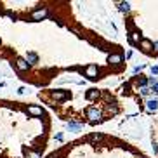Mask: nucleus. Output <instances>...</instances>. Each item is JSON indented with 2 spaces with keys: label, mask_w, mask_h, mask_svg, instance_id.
I'll list each match as a JSON object with an SVG mask.
<instances>
[{
  "label": "nucleus",
  "mask_w": 158,
  "mask_h": 158,
  "mask_svg": "<svg viewBox=\"0 0 158 158\" xmlns=\"http://www.w3.org/2000/svg\"><path fill=\"white\" fill-rule=\"evenodd\" d=\"M75 42L101 44L77 21L68 2H0V61L28 85L49 89L63 75L85 70L68 51Z\"/></svg>",
  "instance_id": "nucleus-1"
},
{
  "label": "nucleus",
  "mask_w": 158,
  "mask_h": 158,
  "mask_svg": "<svg viewBox=\"0 0 158 158\" xmlns=\"http://www.w3.org/2000/svg\"><path fill=\"white\" fill-rule=\"evenodd\" d=\"M51 127V115L44 106L0 99V158H42Z\"/></svg>",
  "instance_id": "nucleus-2"
},
{
  "label": "nucleus",
  "mask_w": 158,
  "mask_h": 158,
  "mask_svg": "<svg viewBox=\"0 0 158 158\" xmlns=\"http://www.w3.org/2000/svg\"><path fill=\"white\" fill-rule=\"evenodd\" d=\"M106 63H108V66L116 68V71H118V68H120L122 63H123V56H122L120 52H110L108 57H106Z\"/></svg>",
  "instance_id": "nucleus-3"
},
{
  "label": "nucleus",
  "mask_w": 158,
  "mask_h": 158,
  "mask_svg": "<svg viewBox=\"0 0 158 158\" xmlns=\"http://www.w3.org/2000/svg\"><path fill=\"white\" fill-rule=\"evenodd\" d=\"M141 40H143L141 33L137 31V30H130V31H129V42L132 44V45H137V47H139Z\"/></svg>",
  "instance_id": "nucleus-4"
},
{
  "label": "nucleus",
  "mask_w": 158,
  "mask_h": 158,
  "mask_svg": "<svg viewBox=\"0 0 158 158\" xmlns=\"http://www.w3.org/2000/svg\"><path fill=\"white\" fill-rule=\"evenodd\" d=\"M139 49L143 52H146V54H149V52L153 51V42H151V40H148V38H143V40H141V44H139Z\"/></svg>",
  "instance_id": "nucleus-5"
},
{
  "label": "nucleus",
  "mask_w": 158,
  "mask_h": 158,
  "mask_svg": "<svg viewBox=\"0 0 158 158\" xmlns=\"http://www.w3.org/2000/svg\"><path fill=\"white\" fill-rule=\"evenodd\" d=\"M146 104H148V110H149V111H155V110L158 108V101H156V99H149Z\"/></svg>",
  "instance_id": "nucleus-6"
},
{
  "label": "nucleus",
  "mask_w": 158,
  "mask_h": 158,
  "mask_svg": "<svg viewBox=\"0 0 158 158\" xmlns=\"http://www.w3.org/2000/svg\"><path fill=\"white\" fill-rule=\"evenodd\" d=\"M118 5H120L122 12H129V10H130V4H127V2H125V4H118Z\"/></svg>",
  "instance_id": "nucleus-7"
},
{
  "label": "nucleus",
  "mask_w": 158,
  "mask_h": 158,
  "mask_svg": "<svg viewBox=\"0 0 158 158\" xmlns=\"http://www.w3.org/2000/svg\"><path fill=\"white\" fill-rule=\"evenodd\" d=\"M151 94V87H141V96H149Z\"/></svg>",
  "instance_id": "nucleus-8"
},
{
  "label": "nucleus",
  "mask_w": 158,
  "mask_h": 158,
  "mask_svg": "<svg viewBox=\"0 0 158 158\" xmlns=\"http://www.w3.org/2000/svg\"><path fill=\"white\" fill-rule=\"evenodd\" d=\"M155 84H158V82H156V77H149V78H148V85H151V87H153Z\"/></svg>",
  "instance_id": "nucleus-9"
},
{
  "label": "nucleus",
  "mask_w": 158,
  "mask_h": 158,
  "mask_svg": "<svg viewBox=\"0 0 158 158\" xmlns=\"http://www.w3.org/2000/svg\"><path fill=\"white\" fill-rule=\"evenodd\" d=\"M143 68H144V64H141V66H135V68H134V73L137 75V73H139L141 70H143Z\"/></svg>",
  "instance_id": "nucleus-10"
},
{
  "label": "nucleus",
  "mask_w": 158,
  "mask_h": 158,
  "mask_svg": "<svg viewBox=\"0 0 158 158\" xmlns=\"http://www.w3.org/2000/svg\"><path fill=\"white\" fill-rule=\"evenodd\" d=\"M151 73H153V75H158V66H151Z\"/></svg>",
  "instance_id": "nucleus-11"
},
{
  "label": "nucleus",
  "mask_w": 158,
  "mask_h": 158,
  "mask_svg": "<svg viewBox=\"0 0 158 158\" xmlns=\"http://www.w3.org/2000/svg\"><path fill=\"white\" fill-rule=\"evenodd\" d=\"M151 90H153L155 94H158V84H155V85H153V89H151Z\"/></svg>",
  "instance_id": "nucleus-12"
},
{
  "label": "nucleus",
  "mask_w": 158,
  "mask_h": 158,
  "mask_svg": "<svg viewBox=\"0 0 158 158\" xmlns=\"http://www.w3.org/2000/svg\"><path fill=\"white\" fill-rule=\"evenodd\" d=\"M153 51L158 52V42H153Z\"/></svg>",
  "instance_id": "nucleus-13"
},
{
  "label": "nucleus",
  "mask_w": 158,
  "mask_h": 158,
  "mask_svg": "<svg viewBox=\"0 0 158 158\" xmlns=\"http://www.w3.org/2000/svg\"><path fill=\"white\" fill-rule=\"evenodd\" d=\"M125 57H127V59H130V57H132V51H129V52H127V54H125Z\"/></svg>",
  "instance_id": "nucleus-14"
}]
</instances>
